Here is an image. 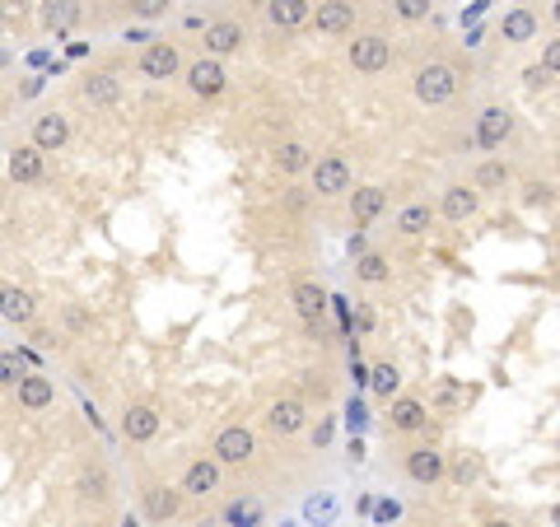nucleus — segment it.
Wrapping results in <instances>:
<instances>
[{
    "label": "nucleus",
    "mask_w": 560,
    "mask_h": 527,
    "mask_svg": "<svg viewBox=\"0 0 560 527\" xmlns=\"http://www.w3.org/2000/svg\"><path fill=\"white\" fill-rule=\"evenodd\" d=\"M458 94V70L449 61H430L416 70V98L425 108H439V103H449Z\"/></svg>",
    "instance_id": "f257e3e1"
},
{
    "label": "nucleus",
    "mask_w": 560,
    "mask_h": 527,
    "mask_svg": "<svg viewBox=\"0 0 560 527\" xmlns=\"http://www.w3.org/2000/svg\"><path fill=\"white\" fill-rule=\"evenodd\" d=\"M388 61H392V43H388L383 33H359L355 43H350V66L355 70L379 75V70H388Z\"/></svg>",
    "instance_id": "f03ea898"
},
{
    "label": "nucleus",
    "mask_w": 560,
    "mask_h": 527,
    "mask_svg": "<svg viewBox=\"0 0 560 527\" xmlns=\"http://www.w3.org/2000/svg\"><path fill=\"white\" fill-rule=\"evenodd\" d=\"M313 191L317 196H346L350 191V164L341 154H323V159H313Z\"/></svg>",
    "instance_id": "7ed1b4c3"
},
{
    "label": "nucleus",
    "mask_w": 560,
    "mask_h": 527,
    "mask_svg": "<svg viewBox=\"0 0 560 527\" xmlns=\"http://www.w3.org/2000/svg\"><path fill=\"white\" fill-rule=\"evenodd\" d=\"M211 453H215V462L244 467V462L257 453V439H253V429H244V425H229V429H220V434H215Z\"/></svg>",
    "instance_id": "20e7f679"
},
{
    "label": "nucleus",
    "mask_w": 560,
    "mask_h": 527,
    "mask_svg": "<svg viewBox=\"0 0 560 527\" xmlns=\"http://www.w3.org/2000/svg\"><path fill=\"white\" fill-rule=\"evenodd\" d=\"M513 136V112L491 103L482 117H476V145L482 150H504V140Z\"/></svg>",
    "instance_id": "39448f33"
},
{
    "label": "nucleus",
    "mask_w": 560,
    "mask_h": 527,
    "mask_svg": "<svg viewBox=\"0 0 560 527\" xmlns=\"http://www.w3.org/2000/svg\"><path fill=\"white\" fill-rule=\"evenodd\" d=\"M476 211H482V191H476L472 182H453V187H444V201H439V215H444V220L462 224V220H472Z\"/></svg>",
    "instance_id": "423d86ee"
},
{
    "label": "nucleus",
    "mask_w": 560,
    "mask_h": 527,
    "mask_svg": "<svg viewBox=\"0 0 560 527\" xmlns=\"http://www.w3.org/2000/svg\"><path fill=\"white\" fill-rule=\"evenodd\" d=\"M140 75L145 79H173L178 75V66H182V57H178V47L173 43H150L145 52H140Z\"/></svg>",
    "instance_id": "0eeeda50"
},
{
    "label": "nucleus",
    "mask_w": 560,
    "mask_h": 527,
    "mask_svg": "<svg viewBox=\"0 0 560 527\" xmlns=\"http://www.w3.org/2000/svg\"><path fill=\"white\" fill-rule=\"evenodd\" d=\"M383 211H388V191L383 187H355L350 191V220H355V229H365Z\"/></svg>",
    "instance_id": "6e6552de"
},
{
    "label": "nucleus",
    "mask_w": 560,
    "mask_h": 527,
    "mask_svg": "<svg viewBox=\"0 0 560 527\" xmlns=\"http://www.w3.org/2000/svg\"><path fill=\"white\" fill-rule=\"evenodd\" d=\"M187 85H192V94L215 98V94L224 89V66H220V61H211V57L192 61V66H187Z\"/></svg>",
    "instance_id": "1a4fd4ad"
},
{
    "label": "nucleus",
    "mask_w": 560,
    "mask_h": 527,
    "mask_svg": "<svg viewBox=\"0 0 560 527\" xmlns=\"http://www.w3.org/2000/svg\"><path fill=\"white\" fill-rule=\"evenodd\" d=\"M444 471H449V462H444V453H439V449H411L407 453V476L416 485H434Z\"/></svg>",
    "instance_id": "9d476101"
},
{
    "label": "nucleus",
    "mask_w": 560,
    "mask_h": 527,
    "mask_svg": "<svg viewBox=\"0 0 560 527\" xmlns=\"http://www.w3.org/2000/svg\"><path fill=\"white\" fill-rule=\"evenodd\" d=\"M66 140H70V121H66L61 112H43V117L33 121V145L43 150V154H47V150H61Z\"/></svg>",
    "instance_id": "9b49d317"
},
{
    "label": "nucleus",
    "mask_w": 560,
    "mask_h": 527,
    "mask_svg": "<svg viewBox=\"0 0 560 527\" xmlns=\"http://www.w3.org/2000/svg\"><path fill=\"white\" fill-rule=\"evenodd\" d=\"M290 304H295V313H299V317L308 322V327H313V322L323 317V308H327V290L317 285V280H299L295 294H290Z\"/></svg>",
    "instance_id": "f8f14e48"
},
{
    "label": "nucleus",
    "mask_w": 560,
    "mask_h": 527,
    "mask_svg": "<svg viewBox=\"0 0 560 527\" xmlns=\"http://www.w3.org/2000/svg\"><path fill=\"white\" fill-rule=\"evenodd\" d=\"M238 47H244V28H238L233 19L206 24V52H211V61H215V57H229V52H238Z\"/></svg>",
    "instance_id": "ddd939ff"
},
{
    "label": "nucleus",
    "mask_w": 560,
    "mask_h": 527,
    "mask_svg": "<svg viewBox=\"0 0 560 527\" xmlns=\"http://www.w3.org/2000/svg\"><path fill=\"white\" fill-rule=\"evenodd\" d=\"M266 425H271L275 434H299V429H304V401H295V397H280V401H271Z\"/></svg>",
    "instance_id": "4468645a"
},
{
    "label": "nucleus",
    "mask_w": 560,
    "mask_h": 527,
    "mask_svg": "<svg viewBox=\"0 0 560 527\" xmlns=\"http://www.w3.org/2000/svg\"><path fill=\"white\" fill-rule=\"evenodd\" d=\"M10 178L15 182H43V150L37 145H15L10 150Z\"/></svg>",
    "instance_id": "2eb2a0df"
},
{
    "label": "nucleus",
    "mask_w": 560,
    "mask_h": 527,
    "mask_svg": "<svg viewBox=\"0 0 560 527\" xmlns=\"http://www.w3.org/2000/svg\"><path fill=\"white\" fill-rule=\"evenodd\" d=\"M425 420H430L425 401H416V397L392 401V416H388V425H392L397 434H416V429H425Z\"/></svg>",
    "instance_id": "dca6fc26"
},
{
    "label": "nucleus",
    "mask_w": 560,
    "mask_h": 527,
    "mask_svg": "<svg viewBox=\"0 0 560 527\" xmlns=\"http://www.w3.org/2000/svg\"><path fill=\"white\" fill-rule=\"evenodd\" d=\"M122 434H127L131 443H150V439L159 434V411H154V407H127Z\"/></svg>",
    "instance_id": "f3484780"
},
{
    "label": "nucleus",
    "mask_w": 560,
    "mask_h": 527,
    "mask_svg": "<svg viewBox=\"0 0 560 527\" xmlns=\"http://www.w3.org/2000/svg\"><path fill=\"white\" fill-rule=\"evenodd\" d=\"M140 500H145V513H150L154 522H169V518L178 513V504H182V495L169 491V485H145Z\"/></svg>",
    "instance_id": "a211bd4d"
},
{
    "label": "nucleus",
    "mask_w": 560,
    "mask_h": 527,
    "mask_svg": "<svg viewBox=\"0 0 560 527\" xmlns=\"http://www.w3.org/2000/svg\"><path fill=\"white\" fill-rule=\"evenodd\" d=\"M220 485V462H192L187 471H182V495H211Z\"/></svg>",
    "instance_id": "6ab92c4d"
},
{
    "label": "nucleus",
    "mask_w": 560,
    "mask_h": 527,
    "mask_svg": "<svg viewBox=\"0 0 560 527\" xmlns=\"http://www.w3.org/2000/svg\"><path fill=\"white\" fill-rule=\"evenodd\" d=\"M33 313H37V304H33L28 290H19V285L0 290V317L5 322H33Z\"/></svg>",
    "instance_id": "aec40b11"
},
{
    "label": "nucleus",
    "mask_w": 560,
    "mask_h": 527,
    "mask_svg": "<svg viewBox=\"0 0 560 527\" xmlns=\"http://www.w3.org/2000/svg\"><path fill=\"white\" fill-rule=\"evenodd\" d=\"M313 24L317 33H346L355 24V5H341V0H327V5L313 10Z\"/></svg>",
    "instance_id": "412c9836"
},
{
    "label": "nucleus",
    "mask_w": 560,
    "mask_h": 527,
    "mask_svg": "<svg viewBox=\"0 0 560 527\" xmlns=\"http://www.w3.org/2000/svg\"><path fill=\"white\" fill-rule=\"evenodd\" d=\"M472 187L476 191H504L509 187V164L504 159H482L476 173H472Z\"/></svg>",
    "instance_id": "4be33fe9"
},
{
    "label": "nucleus",
    "mask_w": 560,
    "mask_h": 527,
    "mask_svg": "<svg viewBox=\"0 0 560 527\" xmlns=\"http://www.w3.org/2000/svg\"><path fill=\"white\" fill-rule=\"evenodd\" d=\"M15 392H19V407H28V411H43L47 401H52V392H57V388H52V378H43V374H28V378H24Z\"/></svg>",
    "instance_id": "5701e85b"
},
{
    "label": "nucleus",
    "mask_w": 560,
    "mask_h": 527,
    "mask_svg": "<svg viewBox=\"0 0 560 527\" xmlns=\"http://www.w3.org/2000/svg\"><path fill=\"white\" fill-rule=\"evenodd\" d=\"M500 33H504V43H533L537 37V15L533 10H509Z\"/></svg>",
    "instance_id": "b1692460"
},
{
    "label": "nucleus",
    "mask_w": 560,
    "mask_h": 527,
    "mask_svg": "<svg viewBox=\"0 0 560 527\" xmlns=\"http://www.w3.org/2000/svg\"><path fill=\"white\" fill-rule=\"evenodd\" d=\"M266 15H271L275 28H299L313 15V5H308V0H275V5H266Z\"/></svg>",
    "instance_id": "393cba45"
},
{
    "label": "nucleus",
    "mask_w": 560,
    "mask_h": 527,
    "mask_svg": "<svg viewBox=\"0 0 560 527\" xmlns=\"http://www.w3.org/2000/svg\"><path fill=\"white\" fill-rule=\"evenodd\" d=\"M275 169L280 173H304V169H313V154L299 140H285V145H275Z\"/></svg>",
    "instance_id": "a878e982"
},
{
    "label": "nucleus",
    "mask_w": 560,
    "mask_h": 527,
    "mask_svg": "<svg viewBox=\"0 0 560 527\" xmlns=\"http://www.w3.org/2000/svg\"><path fill=\"white\" fill-rule=\"evenodd\" d=\"M85 98L99 103V108H108V103L122 98V85H117L112 75H89V79H85Z\"/></svg>",
    "instance_id": "bb28decb"
},
{
    "label": "nucleus",
    "mask_w": 560,
    "mask_h": 527,
    "mask_svg": "<svg viewBox=\"0 0 560 527\" xmlns=\"http://www.w3.org/2000/svg\"><path fill=\"white\" fill-rule=\"evenodd\" d=\"M79 495H85V500H108L112 495V476L103 467H85V471H79Z\"/></svg>",
    "instance_id": "cd10ccee"
},
{
    "label": "nucleus",
    "mask_w": 560,
    "mask_h": 527,
    "mask_svg": "<svg viewBox=\"0 0 560 527\" xmlns=\"http://www.w3.org/2000/svg\"><path fill=\"white\" fill-rule=\"evenodd\" d=\"M355 275L365 280V285H383V280H388L392 271H388V257H379V253H365V257H355Z\"/></svg>",
    "instance_id": "c85d7f7f"
},
{
    "label": "nucleus",
    "mask_w": 560,
    "mask_h": 527,
    "mask_svg": "<svg viewBox=\"0 0 560 527\" xmlns=\"http://www.w3.org/2000/svg\"><path fill=\"white\" fill-rule=\"evenodd\" d=\"M224 522H229V527H257V522H262V504H257V500H233V504L224 509Z\"/></svg>",
    "instance_id": "c756f323"
},
{
    "label": "nucleus",
    "mask_w": 560,
    "mask_h": 527,
    "mask_svg": "<svg viewBox=\"0 0 560 527\" xmlns=\"http://www.w3.org/2000/svg\"><path fill=\"white\" fill-rule=\"evenodd\" d=\"M430 220H434V211H430V206H407L402 215H397V233L416 238V233H425V229H430Z\"/></svg>",
    "instance_id": "7c9ffc66"
},
{
    "label": "nucleus",
    "mask_w": 560,
    "mask_h": 527,
    "mask_svg": "<svg viewBox=\"0 0 560 527\" xmlns=\"http://www.w3.org/2000/svg\"><path fill=\"white\" fill-rule=\"evenodd\" d=\"M24 378H28L24 355L19 350H0V388H19Z\"/></svg>",
    "instance_id": "2f4dec72"
},
{
    "label": "nucleus",
    "mask_w": 560,
    "mask_h": 527,
    "mask_svg": "<svg viewBox=\"0 0 560 527\" xmlns=\"http://www.w3.org/2000/svg\"><path fill=\"white\" fill-rule=\"evenodd\" d=\"M369 388H374L379 397H388V401H392V392L402 388V374H397L392 364H374V369H369Z\"/></svg>",
    "instance_id": "473e14b6"
},
{
    "label": "nucleus",
    "mask_w": 560,
    "mask_h": 527,
    "mask_svg": "<svg viewBox=\"0 0 560 527\" xmlns=\"http://www.w3.org/2000/svg\"><path fill=\"white\" fill-rule=\"evenodd\" d=\"M551 201H555L551 182H528L524 187V206H551Z\"/></svg>",
    "instance_id": "72a5a7b5"
},
{
    "label": "nucleus",
    "mask_w": 560,
    "mask_h": 527,
    "mask_svg": "<svg viewBox=\"0 0 560 527\" xmlns=\"http://www.w3.org/2000/svg\"><path fill=\"white\" fill-rule=\"evenodd\" d=\"M397 15H402V19H430V0H397Z\"/></svg>",
    "instance_id": "f704fd0d"
},
{
    "label": "nucleus",
    "mask_w": 560,
    "mask_h": 527,
    "mask_svg": "<svg viewBox=\"0 0 560 527\" xmlns=\"http://www.w3.org/2000/svg\"><path fill=\"white\" fill-rule=\"evenodd\" d=\"M43 19L57 28V24H75V19H79V10H75V5H47V10H43Z\"/></svg>",
    "instance_id": "c9c22d12"
},
{
    "label": "nucleus",
    "mask_w": 560,
    "mask_h": 527,
    "mask_svg": "<svg viewBox=\"0 0 560 527\" xmlns=\"http://www.w3.org/2000/svg\"><path fill=\"white\" fill-rule=\"evenodd\" d=\"M66 327L70 332H89V313L79 308V304H66Z\"/></svg>",
    "instance_id": "e433bc0d"
},
{
    "label": "nucleus",
    "mask_w": 560,
    "mask_h": 527,
    "mask_svg": "<svg viewBox=\"0 0 560 527\" xmlns=\"http://www.w3.org/2000/svg\"><path fill=\"white\" fill-rule=\"evenodd\" d=\"M542 66L551 75H560V37H551V43H542Z\"/></svg>",
    "instance_id": "4c0bfd02"
},
{
    "label": "nucleus",
    "mask_w": 560,
    "mask_h": 527,
    "mask_svg": "<svg viewBox=\"0 0 560 527\" xmlns=\"http://www.w3.org/2000/svg\"><path fill=\"white\" fill-rule=\"evenodd\" d=\"M524 85H528V89H546V85H551V70H546V66H528V70H524Z\"/></svg>",
    "instance_id": "58836bf2"
},
{
    "label": "nucleus",
    "mask_w": 560,
    "mask_h": 527,
    "mask_svg": "<svg viewBox=\"0 0 560 527\" xmlns=\"http://www.w3.org/2000/svg\"><path fill=\"white\" fill-rule=\"evenodd\" d=\"M476 471H482V462H476V458H462V462L453 467V476H458V485H467V480H476Z\"/></svg>",
    "instance_id": "ea45409f"
},
{
    "label": "nucleus",
    "mask_w": 560,
    "mask_h": 527,
    "mask_svg": "<svg viewBox=\"0 0 560 527\" xmlns=\"http://www.w3.org/2000/svg\"><path fill=\"white\" fill-rule=\"evenodd\" d=\"M346 420H350V425H359V420H365V407H359L355 397H350V407H346Z\"/></svg>",
    "instance_id": "a19ab883"
},
{
    "label": "nucleus",
    "mask_w": 560,
    "mask_h": 527,
    "mask_svg": "<svg viewBox=\"0 0 560 527\" xmlns=\"http://www.w3.org/2000/svg\"><path fill=\"white\" fill-rule=\"evenodd\" d=\"M350 378H355V388H365L369 383V369H365V364H350Z\"/></svg>",
    "instance_id": "79ce46f5"
},
{
    "label": "nucleus",
    "mask_w": 560,
    "mask_h": 527,
    "mask_svg": "<svg viewBox=\"0 0 560 527\" xmlns=\"http://www.w3.org/2000/svg\"><path fill=\"white\" fill-rule=\"evenodd\" d=\"M551 24L560 28V0H555V5H551Z\"/></svg>",
    "instance_id": "37998d69"
},
{
    "label": "nucleus",
    "mask_w": 560,
    "mask_h": 527,
    "mask_svg": "<svg viewBox=\"0 0 560 527\" xmlns=\"http://www.w3.org/2000/svg\"><path fill=\"white\" fill-rule=\"evenodd\" d=\"M486 527H513V522H504V518H491V522H486Z\"/></svg>",
    "instance_id": "c03bdc74"
},
{
    "label": "nucleus",
    "mask_w": 560,
    "mask_h": 527,
    "mask_svg": "<svg viewBox=\"0 0 560 527\" xmlns=\"http://www.w3.org/2000/svg\"><path fill=\"white\" fill-rule=\"evenodd\" d=\"M122 527H140V522H136V518H131V513H127V518H122Z\"/></svg>",
    "instance_id": "a18cd8bd"
},
{
    "label": "nucleus",
    "mask_w": 560,
    "mask_h": 527,
    "mask_svg": "<svg viewBox=\"0 0 560 527\" xmlns=\"http://www.w3.org/2000/svg\"><path fill=\"white\" fill-rule=\"evenodd\" d=\"M551 522H555V527H560V504H555V509H551Z\"/></svg>",
    "instance_id": "49530a36"
},
{
    "label": "nucleus",
    "mask_w": 560,
    "mask_h": 527,
    "mask_svg": "<svg viewBox=\"0 0 560 527\" xmlns=\"http://www.w3.org/2000/svg\"><path fill=\"white\" fill-rule=\"evenodd\" d=\"M0 15H5V10H0Z\"/></svg>",
    "instance_id": "de8ad7c7"
},
{
    "label": "nucleus",
    "mask_w": 560,
    "mask_h": 527,
    "mask_svg": "<svg viewBox=\"0 0 560 527\" xmlns=\"http://www.w3.org/2000/svg\"><path fill=\"white\" fill-rule=\"evenodd\" d=\"M0 290H5V285H0Z\"/></svg>",
    "instance_id": "09e8293b"
}]
</instances>
